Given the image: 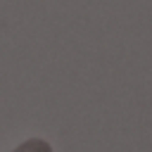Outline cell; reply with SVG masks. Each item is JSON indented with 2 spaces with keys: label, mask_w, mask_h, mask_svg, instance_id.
Masks as SVG:
<instances>
[{
  "label": "cell",
  "mask_w": 152,
  "mask_h": 152,
  "mask_svg": "<svg viewBox=\"0 0 152 152\" xmlns=\"http://www.w3.org/2000/svg\"><path fill=\"white\" fill-rule=\"evenodd\" d=\"M14 152H52V147H50L45 140H38V138H33V140H28V142L19 145Z\"/></svg>",
  "instance_id": "1"
}]
</instances>
